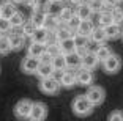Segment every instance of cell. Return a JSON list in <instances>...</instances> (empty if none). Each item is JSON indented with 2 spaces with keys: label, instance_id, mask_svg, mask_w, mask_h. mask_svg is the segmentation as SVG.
I'll use <instances>...</instances> for the list:
<instances>
[{
  "label": "cell",
  "instance_id": "cell-1",
  "mask_svg": "<svg viewBox=\"0 0 123 121\" xmlns=\"http://www.w3.org/2000/svg\"><path fill=\"white\" fill-rule=\"evenodd\" d=\"M93 107L95 105L88 101V98L85 94H82V96H77L74 99V102H73V112L77 116H87V115H90L93 112Z\"/></svg>",
  "mask_w": 123,
  "mask_h": 121
},
{
  "label": "cell",
  "instance_id": "cell-2",
  "mask_svg": "<svg viewBox=\"0 0 123 121\" xmlns=\"http://www.w3.org/2000/svg\"><path fill=\"white\" fill-rule=\"evenodd\" d=\"M40 88L43 93L46 94H57L58 90H60V80L55 79L54 75H49V77H43L40 83Z\"/></svg>",
  "mask_w": 123,
  "mask_h": 121
},
{
  "label": "cell",
  "instance_id": "cell-3",
  "mask_svg": "<svg viewBox=\"0 0 123 121\" xmlns=\"http://www.w3.org/2000/svg\"><path fill=\"white\" fill-rule=\"evenodd\" d=\"M103 66H104L106 72L115 74V72H118L120 68H122V58H120L118 55H115V53H111V55L103 61Z\"/></svg>",
  "mask_w": 123,
  "mask_h": 121
},
{
  "label": "cell",
  "instance_id": "cell-4",
  "mask_svg": "<svg viewBox=\"0 0 123 121\" xmlns=\"http://www.w3.org/2000/svg\"><path fill=\"white\" fill-rule=\"evenodd\" d=\"M85 96L88 98V101H90L93 105H99V104L104 102L106 93L101 86H92L90 85V88L87 90V94H85Z\"/></svg>",
  "mask_w": 123,
  "mask_h": 121
},
{
  "label": "cell",
  "instance_id": "cell-5",
  "mask_svg": "<svg viewBox=\"0 0 123 121\" xmlns=\"http://www.w3.org/2000/svg\"><path fill=\"white\" fill-rule=\"evenodd\" d=\"M76 79H77V83H79V85L90 86L92 83H93V80H95V75H93V72H92V69L80 66V68L77 69V72H76Z\"/></svg>",
  "mask_w": 123,
  "mask_h": 121
},
{
  "label": "cell",
  "instance_id": "cell-6",
  "mask_svg": "<svg viewBox=\"0 0 123 121\" xmlns=\"http://www.w3.org/2000/svg\"><path fill=\"white\" fill-rule=\"evenodd\" d=\"M32 105H33V102L32 101H29V99H22V101H19L18 104H16V107H14V115L18 118H30V110H32Z\"/></svg>",
  "mask_w": 123,
  "mask_h": 121
},
{
  "label": "cell",
  "instance_id": "cell-7",
  "mask_svg": "<svg viewBox=\"0 0 123 121\" xmlns=\"http://www.w3.org/2000/svg\"><path fill=\"white\" fill-rule=\"evenodd\" d=\"M65 61H66V69H73V71H77V69L82 66V57L74 50V52L65 53Z\"/></svg>",
  "mask_w": 123,
  "mask_h": 121
},
{
  "label": "cell",
  "instance_id": "cell-8",
  "mask_svg": "<svg viewBox=\"0 0 123 121\" xmlns=\"http://www.w3.org/2000/svg\"><path fill=\"white\" fill-rule=\"evenodd\" d=\"M40 63H41L40 58L29 55L25 60L22 61V71L25 72V74H36V69H38Z\"/></svg>",
  "mask_w": 123,
  "mask_h": 121
},
{
  "label": "cell",
  "instance_id": "cell-9",
  "mask_svg": "<svg viewBox=\"0 0 123 121\" xmlns=\"http://www.w3.org/2000/svg\"><path fill=\"white\" fill-rule=\"evenodd\" d=\"M47 115V109L43 102H33L32 105V110H30V118L35 121H41L44 120Z\"/></svg>",
  "mask_w": 123,
  "mask_h": 121
},
{
  "label": "cell",
  "instance_id": "cell-10",
  "mask_svg": "<svg viewBox=\"0 0 123 121\" xmlns=\"http://www.w3.org/2000/svg\"><path fill=\"white\" fill-rule=\"evenodd\" d=\"M76 83H77L76 72H73V69L62 72V77H60V85L62 86H65V88H71V86H74Z\"/></svg>",
  "mask_w": 123,
  "mask_h": 121
},
{
  "label": "cell",
  "instance_id": "cell-11",
  "mask_svg": "<svg viewBox=\"0 0 123 121\" xmlns=\"http://www.w3.org/2000/svg\"><path fill=\"white\" fill-rule=\"evenodd\" d=\"M98 63H99V60H98L96 53L88 49L87 52H85V55L82 57V66L84 68H88V69H95L98 66Z\"/></svg>",
  "mask_w": 123,
  "mask_h": 121
},
{
  "label": "cell",
  "instance_id": "cell-12",
  "mask_svg": "<svg viewBox=\"0 0 123 121\" xmlns=\"http://www.w3.org/2000/svg\"><path fill=\"white\" fill-rule=\"evenodd\" d=\"M106 35H107V39H117L122 36L123 30H122V24H117V22H112L104 27Z\"/></svg>",
  "mask_w": 123,
  "mask_h": 121
},
{
  "label": "cell",
  "instance_id": "cell-13",
  "mask_svg": "<svg viewBox=\"0 0 123 121\" xmlns=\"http://www.w3.org/2000/svg\"><path fill=\"white\" fill-rule=\"evenodd\" d=\"M55 69L54 66H52L51 61H41L40 66H38V69H36V74L40 75L41 79L43 77H49V75H54Z\"/></svg>",
  "mask_w": 123,
  "mask_h": 121
},
{
  "label": "cell",
  "instance_id": "cell-14",
  "mask_svg": "<svg viewBox=\"0 0 123 121\" xmlns=\"http://www.w3.org/2000/svg\"><path fill=\"white\" fill-rule=\"evenodd\" d=\"M90 39L93 41V43H96V44H103L107 39V35H106V30H104V27H101V25H98V27H95V30L92 32V35H90Z\"/></svg>",
  "mask_w": 123,
  "mask_h": 121
},
{
  "label": "cell",
  "instance_id": "cell-15",
  "mask_svg": "<svg viewBox=\"0 0 123 121\" xmlns=\"http://www.w3.org/2000/svg\"><path fill=\"white\" fill-rule=\"evenodd\" d=\"M58 47H60V52H62V53L74 52V50H76L74 36H71V38H66V39H60V41H58Z\"/></svg>",
  "mask_w": 123,
  "mask_h": 121
},
{
  "label": "cell",
  "instance_id": "cell-16",
  "mask_svg": "<svg viewBox=\"0 0 123 121\" xmlns=\"http://www.w3.org/2000/svg\"><path fill=\"white\" fill-rule=\"evenodd\" d=\"M46 52V44L44 43H36V41H32V44L29 46V55L36 58H41V55Z\"/></svg>",
  "mask_w": 123,
  "mask_h": 121
},
{
  "label": "cell",
  "instance_id": "cell-17",
  "mask_svg": "<svg viewBox=\"0 0 123 121\" xmlns=\"http://www.w3.org/2000/svg\"><path fill=\"white\" fill-rule=\"evenodd\" d=\"M93 30H95V22L92 21V19H84V21H80V25H79V29H77V33L85 35V36H90Z\"/></svg>",
  "mask_w": 123,
  "mask_h": 121
},
{
  "label": "cell",
  "instance_id": "cell-18",
  "mask_svg": "<svg viewBox=\"0 0 123 121\" xmlns=\"http://www.w3.org/2000/svg\"><path fill=\"white\" fill-rule=\"evenodd\" d=\"M52 66H54L55 71H65L66 69V61H65V53H57V55H54L51 60Z\"/></svg>",
  "mask_w": 123,
  "mask_h": 121
},
{
  "label": "cell",
  "instance_id": "cell-19",
  "mask_svg": "<svg viewBox=\"0 0 123 121\" xmlns=\"http://www.w3.org/2000/svg\"><path fill=\"white\" fill-rule=\"evenodd\" d=\"M24 41H25V36L21 35V33H13L10 36V44H11V50H19L24 46Z\"/></svg>",
  "mask_w": 123,
  "mask_h": 121
},
{
  "label": "cell",
  "instance_id": "cell-20",
  "mask_svg": "<svg viewBox=\"0 0 123 121\" xmlns=\"http://www.w3.org/2000/svg\"><path fill=\"white\" fill-rule=\"evenodd\" d=\"M60 25V19H58V16L55 14H49L47 13L46 14V19H44V29L46 30H57V27Z\"/></svg>",
  "mask_w": 123,
  "mask_h": 121
},
{
  "label": "cell",
  "instance_id": "cell-21",
  "mask_svg": "<svg viewBox=\"0 0 123 121\" xmlns=\"http://www.w3.org/2000/svg\"><path fill=\"white\" fill-rule=\"evenodd\" d=\"M16 11H18V10H16V5L11 3V2H6V3L0 5V16L5 17V19H10Z\"/></svg>",
  "mask_w": 123,
  "mask_h": 121
},
{
  "label": "cell",
  "instance_id": "cell-22",
  "mask_svg": "<svg viewBox=\"0 0 123 121\" xmlns=\"http://www.w3.org/2000/svg\"><path fill=\"white\" fill-rule=\"evenodd\" d=\"M92 13H93V10L88 6V3H80V5H77V8H76V14L79 16L82 21L84 19H90Z\"/></svg>",
  "mask_w": 123,
  "mask_h": 121
},
{
  "label": "cell",
  "instance_id": "cell-23",
  "mask_svg": "<svg viewBox=\"0 0 123 121\" xmlns=\"http://www.w3.org/2000/svg\"><path fill=\"white\" fill-rule=\"evenodd\" d=\"M46 36H47V30L44 27H36L35 32L32 33V41H36V43H44L46 44Z\"/></svg>",
  "mask_w": 123,
  "mask_h": 121
},
{
  "label": "cell",
  "instance_id": "cell-24",
  "mask_svg": "<svg viewBox=\"0 0 123 121\" xmlns=\"http://www.w3.org/2000/svg\"><path fill=\"white\" fill-rule=\"evenodd\" d=\"M57 36H58V41L60 39H66V38H71V36H74V33L71 32V30L68 29V25L65 24V22H60V25L57 27Z\"/></svg>",
  "mask_w": 123,
  "mask_h": 121
},
{
  "label": "cell",
  "instance_id": "cell-25",
  "mask_svg": "<svg viewBox=\"0 0 123 121\" xmlns=\"http://www.w3.org/2000/svg\"><path fill=\"white\" fill-rule=\"evenodd\" d=\"M46 14L47 13H44V11H41V10H35V13L32 14V19H30V21L35 24V27H43Z\"/></svg>",
  "mask_w": 123,
  "mask_h": 121
},
{
  "label": "cell",
  "instance_id": "cell-26",
  "mask_svg": "<svg viewBox=\"0 0 123 121\" xmlns=\"http://www.w3.org/2000/svg\"><path fill=\"white\" fill-rule=\"evenodd\" d=\"M112 11L109 10H103L101 14H99V21H98V25H101V27H106V25L112 24Z\"/></svg>",
  "mask_w": 123,
  "mask_h": 121
},
{
  "label": "cell",
  "instance_id": "cell-27",
  "mask_svg": "<svg viewBox=\"0 0 123 121\" xmlns=\"http://www.w3.org/2000/svg\"><path fill=\"white\" fill-rule=\"evenodd\" d=\"M80 21H82V19H80L79 16H77L76 13H74V16H73V17L69 19L68 22H65V24L68 25V29L71 30V32L74 33V35H76V33H77V29H79V25H80Z\"/></svg>",
  "mask_w": 123,
  "mask_h": 121
},
{
  "label": "cell",
  "instance_id": "cell-28",
  "mask_svg": "<svg viewBox=\"0 0 123 121\" xmlns=\"http://www.w3.org/2000/svg\"><path fill=\"white\" fill-rule=\"evenodd\" d=\"M63 2H54L52 0L51 3H49V8H47V13L49 14H55V16H58L62 13V10H63Z\"/></svg>",
  "mask_w": 123,
  "mask_h": 121
},
{
  "label": "cell",
  "instance_id": "cell-29",
  "mask_svg": "<svg viewBox=\"0 0 123 121\" xmlns=\"http://www.w3.org/2000/svg\"><path fill=\"white\" fill-rule=\"evenodd\" d=\"M11 50V44H10V36L0 35V53L6 55L8 52Z\"/></svg>",
  "mask_w": 123,
  "mask_h": 121
},
{
  "label": "cell",
  "instance_id": "cell-30",
  "mask_svg": "<svg viewBox=\"0 0 123 121\" xmlns=\"http://www.w3.org/2000/svg\"><path fill=\"white\" fill-rule=\"evenodd\" d=\"M95 53H96V57H98L99 61H104L112 52H111V49H109L107 46H98V49L95 50Z\"/></svg>",
  "mask_w": 123,
  "mask_h": 121
},
{
  "label": "cell",
  "instance_id": "cell-31",
  "mask_svg": "<svg viewBox=\"0 0 123 121\" xmlns=\"http://www.w3.org/2000/svg\"><path fill=\"white\" fill-rule=\"evenodd\" d=\"M88 39H90V36L76 33L74 35V44H76V47H88Z\"/></svg>",
  "mask_w": 123,
  "mask_h": 121
},
{
  "label": "cell",
  "instance_id": "cell-32",
  "mask_svg": "<svg viewBox=\"0 0 123 121\" xmlns=\"http://www.w3.org/2000/svg\"><path fill=\"white\" fill-rule=\"evenodd\" d=\"M10 22H11V27H22V24H24V14L22 13H19V11H16L14 14L10 17Z\"/></svg>",
  "mask_w": 123,
  "mask_h": 121
},
{
  "label": "cell",
  "instance_id": "cell-33",
  "mask_svg": "<svg viewBox=\"0 0 123 121\" xmlns=\"http://www.w3.org/2000/svg\"><path fill=\"white\" fill-rule=\"evenodd\" d=\"M35 24H33L32 21H27V22H24V24H22V33H24V36H32V33L35 32Z\"/></svg>",
  "mask_w": 123,
  "mask_h": 121
},
{
  "label": "cell",
  "instance_id": "cell-34",
  "mask_svg": "<svg viewBox=\"0 0 123 121\" xmlns=\"http://www.w3.org/2000/svg\"><path fill=\"white\" fill-rule=\"evenodd\" d=\"M73 16H74V11H73L71 8H66L65 6L63 10H62V13L58 14V19H60V22H68Z\"/></svg>",
  "mask_w": 123,
  "mask_h": 121
},
{
  "label": "cell",
  "instance_id": "cell-35",
  "mask_svg": "<svg viewBox=\"0 0 123 121\" xmlns=\"http://www.w3.org/2000/svg\"><path fill=\"white\" fill-rule=\"evenodd\" d=\"M11 30V22L10 19H5L0 16V35H5V33H8Z\"/></svg>",
  "mask_w": 123,
  "mask_h": 121
},
{
  "label": "cell",
  "instance_id": "cell-36",
  "mask_svg": "<svg viewBox=\"0 0 123 121\" xmlns=\"http://www.w3.org/2000/svg\"><path fill=\"white\" fill-rule=\"evenodd\" d=\"M88 6H90L93 11H103V10H106V5H104L103 0H88Z\"/></svg>",
  "mask_w": 123,
  "mask_h": 121
},
{
  "label": "cell",
  "instance_id": "cell-37",
  "mask_svg": "<svg viewBox=\"0 0 123 121\" xmlns=\"http://www.w3.org/2000/svg\"><path fill=\"white\" fill-rule=\"evenodd\" d=\"M112 21L117 24H123V10L114 6L112 8Z\"/></svg>",
  "mask_w": 123,
  "mask_h": 121
},
{
  "label": "cell",
  "instance_id": "cell-38",
  "mask_svg": "<svg viewBox=\"0 0 123 121\" xmlns=\"http://www.w3.org/2000/svg\"><path fill=\"white\" fill-rule=\"evenodd\" d=\"M46 52L49 53L51 57H54V55L60 53V47H58V43H57V44H46Z\"/></svg>",
  "mask_w": 123,
  "mask_h": 121
},
{
  "label": "cell",
  "instance_id": "cell-39",
  "mask_svg": "<svg viewBox=\"0 0 123 121\" xmlns=\"http://www.w3.org/2000/svg\"><path fill=\"white\" fill-rule=\"evenodd\" d=\"M109 120L111 121H123V112H120V110L112 112V113L109 115Z\"/></svg>",
  "mask_w": 123,
  "mask_h": 121
},
{
  "label": "cell",
  "instance_id": "cell-40",
  "mask_svg": "<svg viewBox=\"0 0 123 121\" xmlns=\"http://www.w3.org/2000/svg\"><path fill=\"white\" fill-rule=\"evenodd\" d=\"M103 2H104L106 8H114V6H115V3L118 2V0H103Z\"/></svg>",
  "mask_w": 123,
  "mask_h": 121
},
{
  "label": "cell",
  "instance_id": "cell-41",
  "mask_svg": "<svg viewBox=\"0 0 123 121\" xmlns=\"http://www.w3.org/2000/svg\"><path fill=\"white\" fill-rule=\"evenodd\" d=\"M71 2V5H80V3H88V0H69Z\"/></svg>",
  "mask_w": 123,
  "mask_h": 121
},
{
  "label": "cell",
  "instance_id": "cell-42",
  "mask_svg": "<svg viewBox=\"0 0 123 121\" xmlns=\"http://www.w3.org/2000/svg\"><path fill=\"white\" fill-rule=\"evenodd\" d=\"M11 3H14V5H21V3H24L25 0H10Z\"/></svg>",
  "mask_w": 123,
  "mask_h": 121
},
{
  "label": "cell",
  "instance_id": "cell-43",
  "mask_svg": "<svg viewBox=\"0 0 123 121\" xmlns=\"http://www.w3.org/2000/svg\"><path fill=\"white\" fill-rule=\"evenodd\" d=\"M6 2H10V0H0V5H3V3H6Z\"/></svg>",
  "mask_w": 123,
  "mask_h": 121
},
{
  "label": "cell",
  "instance_id": "cell-44",
  "mask_svg": "<svg viewBox=\"0 0 123 121\" xmlns=\"http://www.w3.org/2000/svg\"><path fill=\"white\" fill-rule=\"evenodd\" d=\"M54 2H65V0H54Z\"/></svg>",
  "mask_w": 123,
  "mask_h": 121
}]
</instances>
